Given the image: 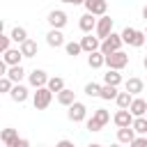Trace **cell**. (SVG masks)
<instances>
[{"mask_svg": "<svg viewBox=\"0 0 147 147\" xmlns=\"http://www.w3.org/2000/svg\"><path fill=\"white\" fill-rule=\"evenodd\" d=\"M122 39H124V44H129V46H133V48H140V46L147 44L145 30H136V28H129V25L122 30Z\"/></svg>", "mask_w": 147, "mask_h": 147, "instance_id": "obj_1", "label": "cell"}, {"mask_svg": "<svg viewBox=\"0 0 147 147\" xmlns=\"http://www.w3.org/2000/svg\"><path fill=\"white\" fill-rule=\"evenodd\" d=\"M108 122H110V113H108L106 108H96V110L92 113V117L85 122V126H87V131L94 133V131H101Z\"/></svg>", "mask_w": 147, "mask_h": 147, "instance_id": "obj_2", "label": "cell"}, {"mask_svg": "<svg viewBox=\"0 0 147 147\" xmlns=\"http://www.w3.org/2000/svg\"><path fill=\"white\" fill-rule=\"evenodd\" d=\"M122 44H124V39H122V32L117 34V32H110L103 41H101V53L103 55H110V53H115V51H122Z\"/></svg>", "mask_w": 147, "mask_h": 147, "instance_id": "obj_3", "label": "cell"}, {"mask_svg": "<svg viewBox=\"0 0 147 147\" xmlns=\"http://www.w3.org/2000/svg\"><path fill=\"white\" fill-rule=\"evenodd\" d=\"M53 101V92L48 87H37V92L32 94V106L34 110H46Z\"/></svg>", "mask_w": 147, "mask_h": 147, "instance_id": "obj_4", "label": "cell"}, {"mask_svg": "<svg viewBox=\"0 0 147 147\" xmlns=\"http://www.w3.org/2000/svg\"><path fill=\"white\" fill-rule=\"evenodd\" d=\"M126 64H129V55H126L124 51H115V53L106 55V67H108V69H117V71H122Z\"/></svg>", "mask_w": 147, "mask_h": 147, "instance_id": "obj_5", "label": "cell"}, {"mask_svg": "<svg viewBox=\"0 0 147 147\" xmlns=\"http://www.w3.org/2000/svg\"><path fill=\"white\" fill-rule=\"evenodd\" d=\"M67 117H69L74 124L85 122V117H87V106H85L83 101H74V103L69 106V110H67Z\"/></svg>", "mask_w": 147, "mask_h": 147, "instance_id": "obj_6", "label": "cell"}, {"mask_svg": "<svg viewBox=\"0 0 147 147\" xmlns=\"http://www.w3.org/2000/svg\"><path fill=\"white\" fill-rule=\"evenodd\" d=\"M46 21H48V25L51 28H55V30H62L64 25H67V14L62 11V9H51L48 11V16H46Z\"/></svg>", "mask_w": 147, "mask_h": 147, "instance_id": "obj_7", "label": "cell"}, {"mask_svg": "<svg viewBox=\"0 0 147 147\" xmlns=\"http://www.w3.org/2000/svg\"><path fill=\"white\" fill-rule=\"evenodd\" d=\"M110 32H113V18H110L108 14H106V16H99V21H96V30H94V34H96V37H99V39L103 41V39H106V37L110 34Z\"/></svg>", "mask_w": 147, "mask_h": 147, "instance_id": "obj_8", "label": "cell"}, {"mask_svg": "<svg viewBox=\"0 0 147 147\" xmlns=\"http://www.w3.org/2000/svg\"><path fill=\"white\" fill-rule=\"evenodd\" d=\"M28 83L37 90V87H46L48 85V74L44 71V69H32L30 74H28Z\"/></svg>", "mask_w": 147, "mask_h": 147, "instance_id": "obj_9", "label": "cell"}, {"mask_svg": "<svg viewBox=\"0 0 147 147\" xmlns=\"http://www.w3.org/2000/svg\"><path fill=\"white\" fill-rule=\"evenodd\" d=\"M133 119H136V117H133V113H131L129 108H119V110L113 115V122H115L117 129H122V126H131Z\"/></svg>", "mask_w": 147, "mask_h": 147, "instance_id": "obj_10", "label": "cell"}, {"mask_svg": "<svg viewBox=\"0 0 147 147\" xmlns=\"http://www.w3.org/2000/svg\"><path fill=\"white\" fill-rule=\"evenodd\" d=\"M85 11H90L94 16H106L108 2L106 0H85Z\"/></svg>", "mask_w": 147, "mask_h": 147, "instance_id": "obj_11", "label": "cell"}, {"mask_svg": "<svg viewBox=\"0 0 147 147\" xmlns=\"http://www.w3.org/2000/svg\"><path fill=\"white\" fill-rule=\"evenodd\" d=\"M96 21H99V18H96L94 14L85 11V14L80 16V21H78V28H80L85 34H90V32H94V30H96Z\"/></svg>", "mask_w": 147, "mask_h": 147, "instance_id": "obj_12", "label": "cell"}, {"mask_svg": "<svg viewBox=\"0 0 147 147\" xmlns=\"http://www.w3.org/2000/svg\"><path fill=\"white\" fill-rule=\"evenodd\" d=\"M80 46H83V51L85 53H94V51H99L101 48V39L96 37V34H85V37H80Z\"/></svg>", "mask_w": 147, "mask_h": 147, "instance_id": "obj_13", "label": "cell"}, {"mask_svg": "<svg viewBox=\"0 0 147 147\" xmlns=\"http://www.w3.org/2000/svg\"><path fill=\"white\" fill-rule=\"evenodd\" d=\"M46 44H48L51 48H60V46H64L67 41H64V34H62V30H55V28H51V30H48V34H46Z\"/></svg>", "mask_w": 147, "mask_h": 147, "instance_id": "obj_14", "label": "cell"}, {"mask_svg": "<svg viewBox=\"0 0 147 147\" xmlns=\"http://www.w3.org/2000/svg\"><path fill=\"white\" fill-rule=\"evenodd\" d=\"M129 110L133 113V117H142V115H147V101H145L142 96H133Z\"/></svg>", "mask_w": 147, "mask_h": 147, "instance_id": "obj_15", "label": "cell"}, {"mask_svg": "<svg viewBox=\"0 0 147 147\" xmlns=\"http://www.w3.org/2000/svg\"><path fill=\"white\" fill-rule=\"evenodd\" d=\"M2 60H5L9 67H16V64H21L23 53H21V48H9V51H5V53H2Z\"/></svg>", "mask_w": 147, "mask_h": 147, "instance_id": "obj_16", "label": "cell"}, {"mask_svg": "<svg viewBox=\"0 0 147 147\" xmlns=\"http://www.w3.org/2000/svg\"><path fill=\"white\" fill-rule=\"evenodd\" d=\"M9 96H11V101H16V103H23V101L28 99V87H25L23 83H14V87H11Z\"/></svg>", "mask_w": 147, "mask_h": 147, "instance_id": "obj_17", "label": "cell"}, {"mask_svg": "<svg viewBox=\"0 0 147 147\" xmlns=\"http://www.w3.org/2000/svg\"><path fill=\"white\" fill-rule=\"evenodd\" d=\"M136 136H138V133L133 131V126H122V129H117V142H122V145H131Z\"/></svg>", "mask_w": 147, "mask_h": 147, "instance_id": "obj_18", "label": "cell"}, {"mask_svg": "<svg viewBox=\"0 0 147 147\" xmlns=\"http://www.w3.org/2000/svg\"><path fill=\"white\" fill-rule=\"evenodd\" d=\"M18 48H21L23 57H34V55L39 53V46H37V41H34V39H25Z\"/></svg>", "mask_w": 147, "mask_h": 147, "instance_id": "obj_19", "label": "cell"}, {"mask_svg": "<svg viewBox=\"0 0 147 147\" xmlns=\"http://www.w3.org/2000/svg\"><path fill=\"white\" fill-rule=\"evenodd\" d=\"M87 64L90 69H101L106 64V55L101 51H94V53H87Z\"/></svg>", "mask_w": 147, "mask_h": 147, "instance_id": "obj_20", "label": "cell"}, {"mask_svg": "<svg viewBox=\"0 0 147 147\" xmlns=\"http://www.w3.org/2000/svg\"><path fill=\"white\" fill-rule=\"evenodd\" d=\"M124 90H126V92H131L133 96H138V94L145 90V83H142L140 78H136V76H133V78H129V80L124 83Z\"/></svg>", "mask_w": 147, "mask_h": 147, "instance_id": "obj_21", "label": "cell"}, {"mask_svg": "<svg viewBox=\"0 0 147 147\" xmlns=\"http://www.w3.org/2000/svg\"><path fill=\"white\" fill-rule=\"evenodd\" d=\"M74 101H76V92H74V90L64 87L62 92H57V103H60V106H67V108H69Z\"/></svg>", "mask_w": 147, "mask_h": 147, "instance_id": "obj_22", "label": "cell"}, {"mask_svg": "<svg viewBox=\"0 0 147 147\" xmlns=\"http://www.w3.org/2000/svg\"><path fill=\"white\" fill-rule=\"evenodd\" d=\"M117 94H119V92H117L115 85H106V83H103V85H101V94H99V99H103V101H115Z\"/></svg>", "mask_w": 147, "mask_h": 147, "instance_id": "obj_23", "label": "cell"}, {"mask_svg": "<svg viewBox=\"0 0 147 147\" xmlns=\"http://www.w3.org/2000/svg\"><path fill=\"white\" fill-rule=\"evenodd\" d=\"M103 83H106V85H115V87H117V85L122 83V74H119L117 69H108V74H103Z\"/></svg>", "mask_w": 147, "mask_h": 147, "instance_id": "obj_24", "label": "cell"}, {"mask_svg": "<svg viewBox=\"0 0 147 147\" xmlns=\"http://www.w3.org/2000/svg\"><path fill=\"white\" fill-rule=\"evenodd\" d=\"M9 34H11V39H14V41H16L18 46H21V44H23L25 39H30V37H28V30H25V28H21V25H16V28H14V30H11Z\"/></svg>", "mask_w": 147, "mask_h": 147, "instance_id": "obj_25", "label": "cell"}, {"mask_svg": "<svg viewBox=\"0 0 147 147\" xmlns=\"http://www.w3.org/2000/svg\"><path fill=\"white\" fill-rule=\"evenodd\" d=\"M131 101H133V94H131V92H126V90H124V92H119V94H117V99H115L117 108H129V106H131Z\"/></svg>", "mask_w": 147, "mask_h": 147, "instance_id": "obj_26", "label": "cell"}, {"mask_svg": "<svg viewBox=\"0 0 147 147\" xmlns=\"http://www.w3.org/2000/svg\"><path fill=\"white\" fill-rule=\"evenodd\" d=\"M16 138H18V131L16 129H2V133H0V140L5 142V147H9Z\"/></svg>", "mask_w": 147, "mask_h": 147, "instance_id": "obj_27", "label": "cell"}, {"mask_svg": "<svg viewBox=\"0 0 147 147\" xmlns=\"http://www.w3.org/2000/svg\"><path fill=\"white\" fill-rule=\"evenodd\" d=\"M131 126H133V131H136L138 136H147V117H145V115H142V117H136Z\"/></svg>", "mask_w": 147, "mask_h": 147, "instance_id": "obj_28", "label": "cell"}, {"mask_svg": "<svg viewBox=\"0 0 147 147\" xmlns=\"http://www.w3.org/2000/svg\"><path fill=\"white\" fill-rule=\"evenodd\" d=\"M7 76H9V78H11L14 83H21V80H23V76H25V69H23L21 64H16V67H9Z\"/></svg>", "mask_w": 147, "mask_h": 147, "instance_id": "obj_29", "label": "cell"}, {"mask_svg": "<svg viewBox=\"0 0 147 147\" xmlns=\"http://www.w3.org/2000/svg\"><path fill=\"white\" fill-rule=\"evenodd\" d=\"M53 94H57V92H62L64 90V80L60 78V76H53V78H48V85H46Z\"/></svg>", "mask_w": 147, "mask_h": 147, "instance_id": "obj_30", "label": "cell"}, {"mask_svg": "<svg viewBox=\"0 0 147 147\" xmlns=\"http://www.w3.org/2000/svg\"><path fill=\"white\" fill-rule=\"evenodd\" d=\"M64 51H67V55L76 57V55L83 53V46H80V41H67V44H64Z\"/></svg>", "mask_w": 147, "mask_h": 147, "instance_id": "obj_31", "label": "cell"}, {"mask_svg": "<svg viewBox=\"0 0 147 147\" xmlns=\"http://www.w3.org/2000/svg\"><path fill=\"white\" fill-rule=\"evenodd\" d=\"M11 87H14V80H11L9 76H2V78H0V92H2V94H9Z\"/></svg>", "mask_w": 147, "mask_h": 147, "instance_id": "obj_32", "label": "cell"}, {"mask_svg": "<svg viewBox=\"0 0 147 147\" xmlns=\"http://www.w3.org/2000/svg\"><path fill=\"white\" fill-rule=\"evenodd\" d=\"M85 94H87V96H99V94H101V85L94 83V80L87 83V85H85Z\"/></svg>", "mask_w": 147, "mask_h": 147, "instance_id": "obj_33", "label": "cell"}, {"mask_svg": "<svg viewBox=\"0 0 147 147\" xmlns=\"http://www.w3.org/2000/svg\"><path fill=\"white\" fill-rule=\"evenodd\" d=\"M11 41H14V39H11V34H0V51H2V53H5V51H9V48H11V46H9Z\"/></svg>", "mask_w": 147, "mask_h": 147, "instance_id": "obj_34", "label": "cell"}, {"mask_svg": "<svg viewBox=\"0 0 147 147\" xmlns=\"http://www.w3.org/2000/svg\"><path fill=\"white\" fill-rule=\"evenodd\" d=\"M129 147H147V136H136Z\"/></svg>", "mask_w": 147, "mask_h": 147, "instance_id": "obj_35", "label": "cell"}, {"mask_svg": "<svg viewBox=\"0 0 147 147\" xmlns=\"http://www.w3.org/2000/svg\"><path fill=\"white\" fill-rule=\"evenodd\" d=\"M9 147H30V140H28V138H16Z\"/></svg>", "mask_w": 147, "mask_h": 147, "instance_id": "obj_36", "label": "cell"}, {"mask_svg": "<svg viewBox=\"0 0 147 147\" xmlns=\"http://www.w3.org/2000/svg\"><path fill=\"white\" fill-rule=\"evenodd\" d=\"M55 147H76V145H74L71 140H60V142H57Z\"/></svg>", "mask_w": 147, "mask_h": 147, "instance_id": "obj_37", "label": "cell"}, {"mask_svg": "<svg viewBox=\"0 0 147 147\" xmlns=\"http://www.w3.org/2000/svg\"><path fill=\"white\" fill-rule=\"evenodd\" d=\"M64 5H85V0H60Z\"/></svg>", "mask_w": 147, "mask_h": 147, "instance_id": "obj_38", "label": "cell"}, {"mask_svg": "<svg viewBox=\"0 0 147 147\" xmlns=\"http://www.w3.org/2000/svg\"><path fill=\"white\" fill-rule=\"evenodd\" d=\"M142 18H145V21H147V5H145V7H142Z\"/></svg>", "mask_w": 147, "mask_h": 147, "instance_id": "obj_39", "label": "cell"}, {"mask_svg": "<svg viewBox=\"0 0 147 147\" xmlns=\"http://www.w3.org/2000/svg\"><path fill=\"white\" fill-rule=\"evenodd\" d=\"M142 67H145V69H147V55H145V57H142Z\"/></svg>", "mask_w": 147, "mask_h": 147, "instance_id": "obj_40", "label": "cell"}, {"mask_svg": "<svg viewBox=\"0 0 147 147\" xmlns=\"http://www.w3.org/2000/svg\"><path fill=\"white\" fill-rule=\"evenodd\" d=\"M87 147H101V145H99V142H92V145H87Z\"/></svg>", "mask_w": 147, "mask_h": 147, "instance_id": "obj_41", "label": "cell"}, {"mask_svg": "<svg viewBox=\"0 0 147 147\" xmlns=\"http://www.w3.org/2000/svg\"><path fill=\"white\" fill-rule=\"evenodd\" d=\"M110 147H122V142H113V145H110Z\"/></svg>", "mask_w": 147, "mask_h": 147, "instance_id": "obj_42", "label": "cell"}, {"mask_svg": "<svg viewBox=\"0 0 147 147\" xmlns=\"http://www.w3.org/2000/svg\"><path fill=\"white\" fill-rule=\"evenodd\" d=\"M145 34H147V28H145Z\"/></svg>", "mask_w": 147, "mask_h": 147, "instance_id": "obj_43", "label": "cell"}, {"mask_svg": "<svg viewBox=\"0 0 147 147\" xmlns=\"http://www.w3.org/2000/svg\"><path fill=\"white\" fill-rule=\"evenodd\" d=\"M145 117H147V115H145Z\"/></svg>", "mask_w": 147, "mask_h": 147, "instance_id": "obj_44", "label": "cell"}]
</instances>
